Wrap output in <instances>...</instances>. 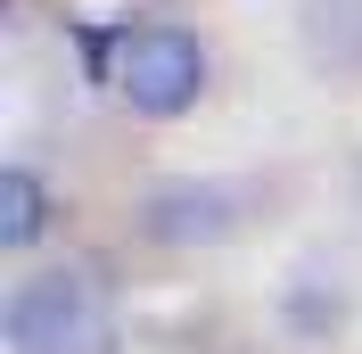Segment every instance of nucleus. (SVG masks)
Here are the masks:
<instances>
[{
  "mask_svg": "<svg viewBox=\"0 0 362 354\" xmlns=\"http://www.w3.org/2000/svg\"><path fill=\"white\" fill-rule=\"evenodd\" d=\"M8 354H115V313L90 272H33L17 280L8 313Z\"/></svg>",
  "mask_w": 362,
  "mask_h": 354,
  "instance_id": "f257e3e1",
  "label": "nucleus"
},
{
  "mask_svg": "<svg viewBox=\"0 0 362 354\" xmlns=\"http://www.w3.org/2000/svg\"><path fill=\"white\" fill-rule=\"evenodd\" d=\"M140 115H189L206 99V42L173 17H148L115 42V74H107Z\"/></svg>",
  "mask_w": 362,
  "mask_h": 354,
  "instance_id": "f03ea898",
  "label": "nucleus"
},
{
  "mask_svg": "<svg viewBox=\"0 0 362 354\" xmlns=\"http://www.w3.org/2000/svg\"><path fill=\"white\" fill-rule=\"evenodd\" d=\"M223 231H230V198H223V190L173 181V190L148 198V239H165V247H214Z\"/></svg>",
  "mask_w": 362,
  "mask_h": 354,
  "instance_id": "7ed1b4c3",
  "label": "nucleus"
},
{
  "mask_svg": "<svg viewBox=\"0 0 362 354\" xmlns=\"http://www.w3.org/2000/svg\"><path fill=\"white\" fill-rule=\"evenodd\" d=\"M296 33L321 74H362V0H305Z\"/></svg>",
  "mask_w": 362,
  "mask_h": 354,
  "instance_id": "20e7f679",
  "label": "nucleus"
},
{
  "mask_svg": "<svg viewBox=\"0 0 362 354\" xmlns=\"http://www.w3.org/2000/svg\"><path fill=\"white\" fill-rule=\"evenodd\" d=\"M42 231H49V190L25 165H8L0 173V247H33Z\"/></svg>",
  "mask_w": 362,
  "mask_h": 354,
  "instance_id": "39448f33",
  "label": "nucleus"
}]
</instances>
